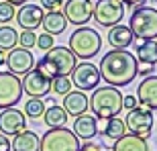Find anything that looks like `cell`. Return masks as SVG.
I'll list each match as a JSON object with an SVG mask.
<instances>
[{"label":"cell","instance_id":"cell-1","mask_svg":"<svg viewBox=\"0 0 157 151\" xmlns=\"http://www.w3.org/2000/svg\"><path fill=\"white\" fill-rule=\"evenodd\" d=\"M98 65L100 80H104L112 88L128 86L139 72V61L135 57V53L127 49H110L108 53H104Z\"/></svg>","mask_w":157,"mask_h":151},{"label":"cell","instance_id":"cell-2","mask_svg":"<svg viewBox=\"0 0 157 151\" xmlns=\"http://www.w3.org/2000/svg\"><path fill=\"white\" fill-rule=\"evenodd\" d=\"M90 110L96 118L100 121H108V118H114V116L121 114L122 110V94L118 88L112 86H102L96 88L94 94L90 96Z\"/></svg>","mask_w":157,"mask_h":151},{"label":"cell","instance_id":"cell-3","mask_svg":"<svg viewBox=\"0 0 157 151\" xmlns=\"http://www.w3.org/2000/svg\"><path fill=\"white\" fill-rule=\"evenodd\" d=\"M100 47H102V37L96 29L92 27H78L74 33L70 35V41H67V49H70L76 57L86 59L90 61L92 57H96L100 53Z\"/></svg>","mask_w":157,"mask_h":151},{"label":"cell","instance_id":"cell-4","mask_svg":"<svg viewBox=\"0 0 157 151\" xmlns=\"http://www.w3.org/2000/svg\"><path fill=\"white\" fill-rule=\"evenodd\" d=\"M128 29L135 39L155 41L157 39V8L153 6H137L131 14Z\"/></svg>","mask_w":157,"mask_h":151},{"label":"cell","instance_id":"cell-5","mask_svg":"<svg viewBox=\"0 0 157 151\" xmlns=\"http://www.w3.org/2000/svg\"><path fill=\"white\" fill-rule=\"evenodd\" d=\"M78 149H80V139L67 127L45 131L39 143V151H78Z\"/></svg>","mask_w":157,"mask_h":151},{"label":"cell","instance_id":"cell-6","mask_svg":"<svg viewBox=\"0 0 157 151\" xmlns=\"http://www.w3.org/2000/svg\"><path fill=\"white\" fill-rule=\"evenodd\" d=\"M41 59L51 68L55 78H57V76H67V78H70L74 68L78 65V57L63 45L51 47V49L45 53V57H41Z\"/></svg>","mask_w":157,"mask_h":151},{"label":"cell","instance_id":"cell-7","mask_svg":"<svg viewBox=\"0 0 157 151\" xmlns=\"http://www.w3.org/2000/svg\"><path fill=\"white\" fill-rule=\"evenodd\" d=\"M153 122H155L153 110H149V108H145V106H141V104H137L133 110H128L127 118H124L127 133L137 135V137H141V139H145V141L153 133Z\"/></svg>","mask_w":157,"mask_h":151},{"label":"cell","instance_id":"cell-8","mask_svg":"<svg viewBox=\"0 0 157 151\" xmlns=\"http://www.w3.org/2000/svg\"><path fill=\"white\" fill-rule=\"evenodd\" d=\"M124 8H127V6L122 4L121 0H98V2L94 4L92 18L100 27L110 29L114 25H121L122 17H124Z\"/></svg>","mask_w":157,"mask_h":151},{"label":"cell","instance_id":"cell-9","mask_svg":"<svg viewBox=\"0 0 157 151\" xmlns=\"http://www.w3.org/2000/svg\"><path fill=\"white\" fill-rule=\"evenodd\" d=\"M23 100L21 78L10 72H0V108H12Z\"/></svg>","mask_w":157,"mask_h":151},{"label":"cell","instance_id":"cell-10","mask_svg":"<svg viewBox=\"0 0 157 151\" xmlns=\"http://www.w3.org/2000/svg\"><path fill=\"white\" fill-rule=\"evenodd\" d=\"M100 84V72L98 68L90 61H82L71 72V86H76L80 92L96 90Z\"/></svg>","mask_w":157,"mask_h":151},{"label":"cell","instance_id":"cell-11","mask_svg":"<svg viewBox=\"0 0 157 151\" xmlns=\"http://www.w3.org/2000/svg\"><path fill=\"white\" fill-rule=\"evenodd\" d=\"M94 14V2L92 0H65L63 2V17L67 23L84 27Z\"/></svg>","mask_w":157,"mask_h":151},{"label":"cell","instance_id":"cell-12","mask_svg":"<svg viewBox=\"0 0 157 151\" xmlns=\"http://www.w3.org/2000/svg\"><path fill=\"white\" fill-rule=\"evenodd\" d=\"M27 131V116L18 108H4L0 112V135L14 137V135Z\"/></svg>","mask_w":157,"mask_h":151},{"label":"cell","instance_id":"cell-13","mask_svg":"<svg viewBox=\"0 0 157 151\" xmlns=\"http://www.w3.org/2000/svg\"><path fill=\"white\" fill-rule=\"evenodd\" d=\"M6 68L8 72L14 76H25L29 74L33 68H35V57L29 49H23V47H14L6 53Z\"/></svg>","mask_w":157,"mask_h":151},{"label":"cell","instance_id":"cell-14","mask_svg":"<svg viewBox=\"0 0 157 151\" xmlns=\"http://www.w3.org/2000/svg\"><path fill=\"white\" fill-rule=\"evenodd\" d=\"M21 84H23V92L29 98H43L51 92V80L37 72L35 68L29 74H25V80H21Z\"/></svg>","mask_w":157,"mask_h":151},{"label":"cell","instance_id":"cell-15","mask_svg":"<svg viewBox=\"0 0 157 151\" xmlns=\"http://www.w3.org/2000/svg\"><path fill=\"white\" fill-rule=\"evenodd\" d=\"M43 17H45L43 8H41V6H37V4H29V2H27V4H23L17 10V14H14L18 27H21L23 31H35L37 27H41Z\"/></svg>","mask_w":157,"mask_h":151},{"label":"cell","instance_id":"cell-16","mask_svg":"<svg viewBox=\"0 0 157 151\" xmlns=\"http://www.w3.org/2000/svg\"><path fill=\"white\" fill-rule=\"evenodd\" d=\"M137 102L149 110H157V76H145L137 88Z\"/></svg>","mask_w":157,"mask_h":151},{"label":"cell","instance_id":"cell-17","mask_svg":"<svg viewBox=\"0 0 157 151\" xmlns=\"http://www.w3.org/2000/svg\"><path fill=\"white\" fill-rule=\"evenodd\" d=\"M88 102H90V98H88L86 92H80V90H70V92L65 94L63 98V108L65 114L67 116H80V114H86L88 110Z\"/></svg>","mask_w":157,"mask_h":151},{"label":"cell","instance_id":"cell-18","mask_svg":"<svg viewBox=\"0 0 157 151\" xmlns=\"http://www.w3.org/2000/svg\"><path fill=\"white\" fill-rule=\"evenodd\" d=\"M74 135L78 139L92 141L98 135V118L94 114H80L74 121Z\"/></svg>","mask_w":157,"mask_h":151},{"label":"cell","instance_id":"cell-19","mask_svg":"<svg viewBox=\"0 0 157 151\" xmlns=\"http://www.w3.org/2000/svg\"><path fill=\"white\" fill-rule=\"evenodd\" d=\"M106 41H108V45H110L112 49H127V47L133 45L135 37H133V33H131L128 27H124V25H114V27L108 29Z\"/></svg>","mask_w":157,"mask_h":151},{"label":"cell","instance_id":"cell-20","mask_svg":"<svg viewBox=\"0 0 157 151\" xmlns=\"http://www.w3.org/2000/svg\"><path fill=\"white\" fill-rule=\"evenodd\" d=\"M39 135L35 131H23V133L14 135V139L10 143L12 151H39Z\"/></svg>","mask_w":157,"mask_h":151},{"label":"cell","instance_id":"cell-21","mask_svg":"<svg viewBox=\"0 0 157 151\" xmlns=\"http://www.w3.org/2000/svg\"><path fill=\"white\" fill-rule=\"evenodd\" d=\"M41 27H43L45 33H49V35H61V33L67 29V21H65L61 10H51L43 17Z\"/></svg>","mask_w":157,"mask_h":151},{"label":"cell","instance_id":"cell-22","mask_svg":"<svg viewBox=\"0 0 157 151\" xmlns=\"http://www.w3.org/2000/svg\"><path fill=\"white\" fill-rule=\"evenodd\" d=\"M112 151H149V145H147L145 139L127 133V135H122L121 139L114 141Z\"/></svg>","mask_w":157,"mask_h":151},{"label":"cell","instance_id":"cell-23","mask_svg":"<svg viewBox=\"0 0 157 151\" xmlns=\"http://www.w3.org/2000/svg\"><path fill=\"white\" fill-rule=\"evenodd\" d=\"M137 61L143 65H155L157 64V41H143L137 45Z\"/></svg>","mask_w":157,"mask_h":151},{"label":"cell","instance_id":"cell-24","mask_svg":"<svg viewBox=\"0 0 157 151\" xmlns=\"http://www.w3.org/2000/svg\"><path fill=\"white\" fill-rule=\"evenodd\" d=\"M43 121L49 129H59V127H65L67 122V114L61 106L57 104H51L49 108H45V114H43Z\"/></svg>","mask_w":157,"mask_h":151},{"label":"cell","instance_id":"cell-25","mask_svg":"<svg viewBox=\"0 0 157 151\" xmlns=\"http://www.w3.org/2000/svg\"><path fill=\"white\" fill-rule=\"evenodd\" d=\"M98 133H102V137H108V139L117 141V139H121L122 135H127V125H124L122 118L114 116V118H108V121H106L104 129L98 131Z\"/></svg>","mask_w":157,"mask_h":151},{"label":"cell","instance_id":"cell-26","mask_svg":"<svg viewBox=\"0 0 157 151\" xmlns=\"http://www.w3.org/2000/svg\"><path fill=\"white\" fill-rule=\"evenodd\" d=\"M18 45V33L8 25L0 27V49L2 51H10Z\"/></svg>","mask_w":157,"mask_h":151},{"label":"cell","instance_id":"cell-27","mask_svg":"<svg viewBox=\"0 0 157 151\" xmlns=\"http://www.w3.org/2000/svg\"><path fill=\"white\" fill-rule=\"evenodd\" d=\"M45 114V102L41 98H29L25 102V116L29 118H41Z\"/></svg>","mask_w":157,"mask_h":151},{"label":"cell","instance_id":"cell-28","mask_svg":"<svg viewBox=\"0 0 157 151\" xmlns=\"http://www.w3.org/2000/svg\"><path fill=\"white\" fill-rule=\"evenodd\" d=\"M51 90L55 94H59V96H65L71 90V80L67 76H57V78L51 80Z\"/></svg>","mask_w":157,"mask_h":151},{"label":"cell","instance_id":"cell-29","mask_svg":"<svg viewBox=\"0 0 157 151\" xmlns=\"http://www.w3.org/2000/svg\"><path fill=\"white\" fill-rule=\"evenodd\" d=\"M18 45L23 49H33L37 45V33L35 31H23L18 33Z\"/></svg>","mask_w":157,"mask_h":151},{"label":"cell","instance_id":"cell-30","mask_svg":"<svg viewBox=\"0 0 157 151\" xmlns=\"http://www.w3.org/2000/svg\"><path fill=\"white\" fill-rule=\"evenodd\" d=\"M14 14H17L14 6L2 0V2H0V25H8L12 18H14Z\"/></svg>","mask_w":157,"mask_h":151},{"label":"cell","instance_id":"cell-31","mask_svg":"<svg viewBox=\"0 0 157 151\" xmlns=\"http://www.w3.org/2000/svg\"><path fill=\"white\" fill-rule=\"evenodd\" d=\"M37 45H39V49H43V51H49L51 47H55V39H53V35H49V33H41V35L37 37Z\"/></svg>","mask_w":157,"mask_h":151},{"label":"cell","instance_id":"cell-32","mask_svg":"<svg viewBox=\"0 0 157 151\" xmlns=\"http://www.w3.org/2000/svg\"><path fill=\"white\" fill-rule=\"evenodd\" d=\"M63 2L65 0H41V8H45V10H61L63 8Z\"/></svg>","mask_w":157,"mask_h":151},{"label":"cell","instance_id":"cell-33","mask_svg":"<svg viewBox=\"0 0 157 151\" xmlns=\"http://www.w3.org/2000/svg\"><path fill=\"white\" fill-rule=\"evenodd\" d=\"M137 104H139V102H137V98H135V96H131V94H128V96H122V108L133 110Z\"/></svg>","mask_w":157,"mask_h":151},{"label":"cell","instance_id":"cell-34","mask_svg":"<svg viewBox=\"0 0 157 151\" xmlns=\"http://www.w3.org/2000/svg\"><path fill=\"white\" fill-rule=\"evenodd\" d=\"M78 151H102V145L92 143V141H86L84 145H80V149H78Z\"/></svg>","mask_w":157,"mask_h":151},{"label":"cell","instance_id":"cell-35","mask_svg":"<svg viewBox=\"0 0 157 151\" xmlns=\"http://www.w3.org/2000/svg\"><path fill=\"white\" fill-rule=\"evenodd\" d=\"M0 151H12L10 141H8V137H4V135H0Z\"/></svg>","mask_w":157,"mask_h":151},{"label":"cell","instance_id":"cell-36","mask_svg":"<svg viewBox=\"0 0 157 151\" xmlns=\"http://www.w3.org/2000/svg\"><path fill=\"white\" fill-rule=\"evenodd\" d=\"M121 2H122L124 6H135V8L143 4V0H121Z\"/></svg>","mask_w":157,"mask_h":151},{"label":"cell","instance_id":"cell-37","mask_svg":"<svg viewBox=\"0 0 157 151\" xmlns=\"http://www.w3.org/2000/svg\"><path fill=\"white\" fill-rule=\"evenodd\" d=\"M151 65H147V68H139V72H137V76H151Z\"/></svg>","mask_w":157,"mask_h":151},{"label":"cell","instance_id":"cell-38","mask_svg":"<svg viewBox=\"0 0 157 151\" xmlns=\"http://www.w3.org/2000/svg\"><path fill=\"white\" fill-rule=\"evenodd\" d=\"M4 2H8V4H12V6H23V4H27V0H4Z\"/></svg>","mask_w":157,"mask_h":151},{"label":"cell","instance_id":"cell-39","mask_svg":"<svg viewBox=\"0 0 157 151\" xmlns=\"http://www.w3.org/2000/svg\"><path fill=\"white\" fill-rule=\"evenodd\" d=\"M4 64H6V51H2V49H0V68H2Z\"/></svg>","mask_w":157,"mask_h":151},{"label":"cell","instance_id":"cell-40","mask_svg":"<svg viewBox=\"0 0 157 151\" xmlns=\"http://www.w3.org/2000/svg\"><path fill=\"white\" fill-rule=\"evenodd\" d=\"M102 151H108V149H102Z\"/></svg>","mask_w":157,"mask_h":151},{"label":"cell","instance_id":"cell-41","mask_svg":"<svg viewBox=\"0 0 157 151\" xmlns=\"http://www.w3.org/2000/svg\"><path fill=\"white\" fill-rule=\"evenodd\" d=\"M155 4H157V0H155Z\"/></svg>","mask_w":157,"mask_h":151}]
</instances>
